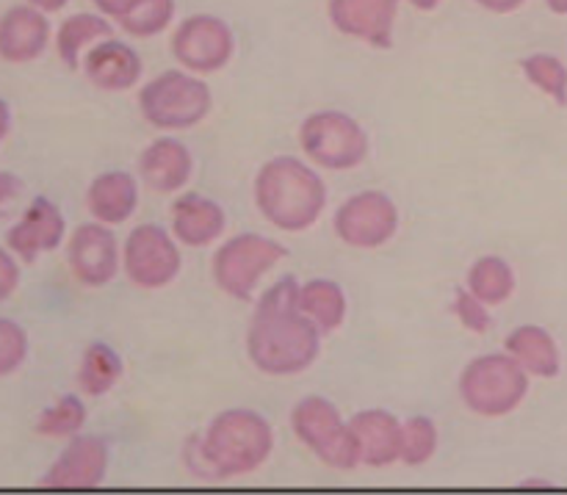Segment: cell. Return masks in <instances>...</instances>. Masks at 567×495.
I'll return each instance as SVG.
<instances>
[{"label": "cell", "mask_w": 567, "mask_h": 495, "mask_svg": "<svg viewBox=\"0 0 567 495\" xmlns=\"http://www.w3.org/2000/svg\"><path fill=\"white\" fill-rule=\"evenodd\" d=\"M532 377L507 352L474 358L463 369L457 382L460 399L480 419H507L529 396Z\"/></svg>", "instance_id": "277c9868"}, {"label": "cell", "mask_w": 567, "mask_h": 495, "mask_svg": "<svg viewBox=\"0 0 567 495\" xmlns=\"http://www.w3.org/2000/svg\"><path fill=\"white\" fill-rule=\"evenodd\" d=\"M476 3H480L482 9L493 11V14H513V11H518L526 0H476Z\"/></svg>", "instance_id": "d590c367"}, {"label": "cell", "mask_w": 567, "mask_h": 495, "mask_svg": "<svg viewBox=\"0 0 567 495\" xmlns=\"http://www.w3.org/2000/svg\"><path fill=\"white\" fill-rule=\"evenodd\" d=\"M17 260L20 258L11 249L0 247V302H6L20 286V264Z\"/></svg>", "instance_id": "d6a6232c"}, {"label": "cell", "mask_w": 567, "mask_h": 495, "mask_svg": "<svg viewBox=\"0 0 567 495\" xmlns=\"http://www.w3.org/2000/svg\"><path fill=\"white\" fill-rule=\"evenodd\" d=\"M288 258V249L260 233H241L221 244L210 260L216 288L238 302H252L260 280Z\"/></svg>", "instance_id": "52a82bcc"}, {"label": "cell", "mask_w": 567, "mask_h": 495, "mask_svg": "<svg viewBox=\"0 0 567 495\" xmlns=\"http://www.w3.org/2000/svg\"><path fill=\"white\" fill-rule=\"evenodd\" d=\"M111 33H114V28H111L109 17L86 14V11H83V14H72L66 17L59 25V31H55V53H59V59L64 61L70 70H78L83 61V53H86L92 44L109 39Z\"/></svg>", "instance_id": "cb8c5ba5"}, {"label": "cell", "mask_w": 567, "mask_h": 495, "mask_svg": "<svg viewBox=\"0 0 567 495\" xmlns=\"http://www.w3.org/2000/svg\"><path fill=\"white\" fill-rule=\"evenodd\" d=\"M81 66L89 83L97 86L100 92H127V89L138 86L144 72L142 55L131 44L114 37L92 44L83 55Z\"/></svg>", "instance_id": "2e32d148"}, {"label": "cell", "mask_w": 567, "mask_h": 495, "mask_svg": "<svg viewBox=\"0 0 567 495\" xmlns=\"http://www.w3.org/2000/svg\"><path fill=\"white\" fill-rule=\"evenodd\" d=\"M22 194H25V183L14 172H0V219H6L14 210Z\"/></svg>", "instance_id": "836d02e7"}, {"label": "cell", "mask_w": 567, "mask_h": 495, "mask_svg": "<svg viewBox=\"0 0 567 495\" xmlns=\"http://www.w3.org/2000/svg\"><path fill=\"white\" fill-rule=\"evenodd\" d=\"M402 0H330V22L343 37L360 39L377 50L393 48Z\"/></svg>", "instance_id": "9a60e30c"}, {"label": "cell", "mask_w": 567, "mask_h": 495, "mask_svg": "<svg viewBox=\"0 0 567 495\" xmlns=\"http://www.w3.org/2000/svg\"><path fill=\"white\" fill-rule=\"evenodd\" d=\"M94 6H97V11L103 17H109V20H116L120 22L122 17L127 14V11L133 9V6L138 3V0H92Z\"/></svg>", "instance_id": "e575fe53"}, {"label": "cell", "mask_w": 567, "mask_h": 495, "mask_svg": "<svg viewBox=\"0 0 567 495\" xmlns=\"http://www.w3.org/2000/svg\"><path fill=\"white\" fill-rule=\"evenodd\" d=\"M336 236L352 249H380L399 233V208L385 192H358L332 216Z\"/></svg>", "instance_id": "8fae6325"}, {"label": "cell", "mask_w": 567, "mask_h": 495, "mask_svg": "<svg viewBox=\"0 0 567 495\" xmlns=\"http://www.w3.org/2000/svg\"><path fill=\"white\" fill-rule=\"evenodd\" d=\"M291 430L305 448L316 454L327 468L354 471L363 465V448L352 424L324 396H305L291 410Z\"/></svg>", "instance_id": "8992f818"}, {"label": "cell", "mask_w": 567, "mask_h": 495, "mask_svg": "<svg viewBox=\"0 0 567 495\" xmlns=\"http://www.w3.org/2000/svg\"><path fill=\"white\" fill-rule=\"evenodd\" d=\"M543 3H546L548 9L554 11V14H559V17H567V0H543Z\"/></svg>", "instance_id": "ab89813d"}, {"label": "cell", "mask_w": 567, "mask_h": 495, "mask_svg": "<svg viewBox=\"0 0 567 495\" xmlns=\"http://www.w3.org/2000/svg\"><path fill=\"white\" fill-rule=\"evenodd\" d=\"M504 352L513 354L520 369L537 380H557L563 371V352L548 330L537 324H524L504 338Z\"/></svg>", "instance_id": "7402d4cb"}, {"label": "cell", "mask_w": 567, "mask_h": 495, "mask_svg": "<svg viewBox=\"0 0 567 495\" xmlns=\"http://www.w3.org/2000/svg\"><path fill=\"white\" fill-rule=\"evenodd\" d=\"M299 286L297 277H282L255 305L247 354L260 374L299 377L319 360L321 330L299 308Z\"/></svg>", "instance_id": "6da1fadb"}, {"label": "cell", "mask_w": 567, "mask_h": 495, "mask_svg": "<svg viewBox=\"0 0 567 495\" xmlns=\"http://www.w3.org/2000/svg\"><path fill=\"white\" fill-rule=\"evenodd\" d=\"M275 452V430L249 408H230L216 415L203 437H188L186 468L197 479L221 482L264 468Z\"/></svg>", "instance_id": "7a4b0ae2"}, {"label": "cell", "mask_w": 567, "mask_h": 495, "mask_svg": "<svg viewBox=\"0 0 567 495\" xmlns=\"http://www.w3.org/2000/svg\"><path fill=\"white\" fill-rule=\"evenodd\" d=\"M50 20L37 6H11L0 17V59L9 64H31L48 50Z\"/></svg>", "instance_id": "d6986e66"}, {"label": "cell", "mask_w": 567, "mask_h": 495, "mask_svg": "<svg viewBox=\"0 0 567 495\" xmlns=\"http://www.w3.org/2000/svg\"><path fill=\"white\" fill-rule=\"evenodd\" d=\"M452 313L454 319H457L465 330L474 332V336H485V332H491L493 327L491 308H487L480 297H474L468 288H454Z\"/></svg>", "instance_id": "1f68e13d"}, {"label": "cell", "mask_w": 567, "mask_h": 495, "mask_svg": "<svg viewBox=\"0 0 567 495\" xmlns=\"http://www.w3.org/2000/svg\"><path fill=\"white\" fill-rule=\"evenodd\" d=\"M66 264L83 288H105L122 269V249L111 225L86 221L78 225L66 241Z\"/></svg>", "instance_id": "7c38bea8"}, {"label": "cell", "mask_w": 567, "mask_h": 495, "mask_svg": "<svg viewBox=\"0 0 567 495\" xmlns=\"http://www.w3.org/2000/svg\"><path fill=\"white\" fill-rule=\"evenodd\" d=\"M9 131H11V109L6 100H0V144L6 142Z\"/></svg>", "instance_id": "8d00e7d4"}, {"label": "cell", "mask_w": 567, "mask_h": 495, "mask_svg": "<svg viewBox=\"0 0 567 495\" xmlns=\"http://www.w3.org/2000/svg\"><path fill=\"white\" fill-rule=\"evenodd\" d=\"M111 448L109 441L100 435H75L70 437L64 452L55 457L48 474L39 479L42 487H61V491H86L100 487L109 476Z\"/></svg>", "instance_id": "4fadbf2b"}, {"label": "cell", "mask_w": 567, "mask_h": 495, "mask_svg": "<svg viewBox=\"0 0 567 495\" xmlns=\"http://www.w3.org/2000/svg\"><path fill=\"white\" fill-rule=\"evenodd\" d=\"M408 3L419 11H435L443 0H408Z\"/></svg>", "instance_id": "f35d334b"}, {"label": "cell", "mask_w": 567, "mask_h": 495, "mask_svg": "<svg viewBox=\"0 0 567 495\" xmlns=\"http://www.w3.org/2000/svg\"><path fill=\"white\" fill-rule=\"evenodd\" d=\"M520 70L537 92L551 97L559 109H567V66L563 59L551 53H532L520 61Z\"/></svg>", "instance_id": "4316f807"}, {"label": "cell", "mask_w": 567, "mask_h": 495, "mask_svg": "<svg viewBox=\"0 0 567 495\" xmlns=\"http://www.w3.org/2000/svg\"><path fill=\"white\" fill-rule=\"evenodd\" d=\"M138 175L155 194H177L194 175V155L181 138L161 136L138 155Z\"/></svg>", "instance_id": "ac0fdd59"}, {"label": "cell", "mask_w": 567, "mask_h": 495, "mask_svg": "<svg viewBox=\"0 0 567 495\" xmlns=\"http://www.w3.org/2000/svg\"><path fill=\"white\" fill-rule=\"evenodd\" d=\"M236 53V33L221 17L192 14L175 28L172 55L177 64L197 75H210L230 64Z\"/></svg>", "instance_id": "30bf717a"}, {"label": "cell", "mask_w": 567, "mask_h": 495, "mask_svg": "<svg viewBox=\"0 0 567 495\" xmlns=\"http://www.w3.org/2000/svg\"><path fill=\"white\" fill-rule=\"evenodd\" d=\"M28 332L17 321L0 316V380L22 369L28 360Z\"/></svg>", "instance_id": "4dcf8cb0"}, {"label": "cell", "mask_w": 567, "mask_h": 495, "mask_svg": "<svg viewBox=\"0 0 567 495\" xmlns=\"http://www.w3.org/2000/svg\"><path fill=\"white\" fill-rule=\"evenodd\" d=\"M441 446V432L437 424L426 415H415V419L404 421V437H402V463L408 468H421L430 463Z\"/></svg>", "instance_id": "f546056e"}, {"label": "cell", "mask_w": 567, "mask_h": 495, "mask_svg": "<svg viewBox=\"0 0 567 495\" xmlns=\"http://www.w3.org/2000/svg\"><path fill=\"white\" fill-rule=\"evenodd\" d=\"M172 236L177 244L192 249H205L219 241L227 230V214L219 203L197 192H186L169 208Z\"/></svg>", "instance_id": "e0dca14e"}, {"label": "cell", "mask_w": 567, "mask_h": 495, "mask_svg": "<svg viewBox=\"0 0 567 495\" xmlns=\"http://www.w3.org/2000/svg\"><path fill=\"white\" fill-rule=\"evenodd\" d=\"M214 92L188 70H166L138 89V111L155 131H192L208 120Z\"/></svg>", "instance_id": "5b68a950"}, {"label": "cell", "mask_w": 567, "mask_h": 495, "mask_svg": "<svg viewBox=\"0 0 567 495\" xmlns=\"http://www.w3.org/2000/svg\"><path fill=\"white\" fill-rule=\"evenodd\" d=\"M125 374V363L116 354L114 347L103 341H94L83 349L81 365H78V388L83 396L100 399L116 388V382Z\"/></svg>", "instance_id": "d4e9b609"}, {"label": "cell", "mask_w": 567, "mask_h": 495, "mask_svg": "<svg viewBox=\"0 0 567 495\" xmlns=\"http://www.w3.org/2000/svg\"><path fill=\"white\" fill-rule=\"evenodd\" d=\"M515 271L498 255H485V258L474 260V266L468 269L465 277V288H468L474 297H480L487 308H498V305L509 302L515 293Z\"/></svg>", "instance_id": "484cf974"}, {"label": "cell", "mask_w": 567, "mask_h": 495, "mask_svg": "<svg viewBox=\"0 0 567 495\" xmlns=\"http://www.w3.org/2000/svg\"><path fill=\"white\" fill-rule=\"evenodd\" d=\"M183 258L177 238L161 225H138L122 247V271L142 291H161L181 277Z\"/></svg>", "instance_id": "9c48e42d"}, {"label": "cell", "mask_w": 567, "mask_h": 495, "mask_svg": "<svg viewBox=\"0 0 567 495\" xmlns=\"http://www.w3.org/2000/svg\"><path fill=\"white\" fill-rule=\"evenodd\" d=\"M66 219L59 205L48 197H33L28 208L22 210L20 221L6 233V247L22 260V264H37L39 255L53 252L64 244Z\"/></svg>", "instance_id": "5bb4252c"}, {"label": "cell", "mask_w": 567, "mask_h": 495, "mask_svg": "<svg viewBox=\"0 0 567 495\" xmlns=\"http://www.w3.org/2000/svg\"><path fill=\"white\" fill-rule=\"evenodd\" d=\"M360 448H363V465L369 468H391L393 463H402V437L404 424L391 410L371 408L360 410L349 419Z\"/></svg>", "instance_id": "ffe728a7"}, {"label": "cell", "mask_w": 567, "mask_h": 495, "mask_svg": "<svg viewBox=\"0 0 567 495\" xmlns=\"http://www.w3.org/2000/svg\"><path fill=\"white\" fill-rule=\"evenodd\" d=\"M83 424H86V404L81 396H61L53 408L42 410L37 419V435L53 437V441H70V437L81 435Z\"/></svg>", "instance_id": "83f0119b"}, {"label": "cell", "mask_w": 567, "mask_h": 495, "mask_svg": "<svg viewBox=\"0 0 567 495\" xmlns=\"http://www.w3.org/2000/svg\"><path fill=\"white\" fill-rule=\"evenodd\" d=\"M138 208V183L131 172L111 169L94 177L86 188V210L103 225H125Z\"/></svg>", "instance_id": "44dd1931"}, {"label": "cell", "mask_w": 567, "mask_h": 495, "mask_svg": "<svg viewBox=\"0 0 567 495\" xmlns=\"http://www.w3.org/2000/svg\"><path fill=\"white\" fill-rule=\"evenodd\" d=\"M175 0H138L131 11L120 20V28L136 39L158 37L175 20Z\"/></svg>", "instance_id": "f1b7e54d"}, {"label": "cell", "mask_w": 567, "mask_h": 495, "mask_svg": "<svg viewBox=\"0 0 567 495\" xmlns=\"http://www.w3.org/2000/svg\"><path fill=\"white\" fill-rule=\"evenodd\" d=\"M299 308L321 330V336H332L343 327L349 316L347 291L336 280L316 277L299 286Z\"/></svg>", "instance_id": "603a6c76"}, {"label": "cell", "mask_w": 567, "mask_h": 495, "mask_svg": "<svg viewBox=\"0 0 567 495\" xmlns=\"http://www.w3.org/2000/svg\"><path fill=\"white\" fill-rule=\"evenodd\" d=\"M31 6H37L39 11H44V14H53V11H61L64 9L70 0H28Z\"/></svg>", "instance_id": "74e56055"}, {"label": "cell", "mask_w": 567, "mask_h": 495, "mask_svg": "<svg viewBox=\"0 0 567 495\" xmlns=\"http://www.w3.org/2000/svg\"><path fill=\"white\" fill-rule=\"evenodd\" d=\"M299 147L319 169L349 172L365 164L371 138L352 114L327 109L316 111L299 125Z\"/></svg>", "instance_id": "ba28073f"}, {"label": "cell", "mask_w": 567, "mask_h": 495, "mask_svg": "<svg viewBox=\"0 0 567 495\" xmlns=\"http://www.w3.org/2000/svg\"><path fill=\"white\" fill-rule=\"evenodd\" d=\"M258 214L282 233H305L327 208V183L297 155L266 161L252 183Z\"/></svg>", "instance_id": "3957f363"}]
</instances>
